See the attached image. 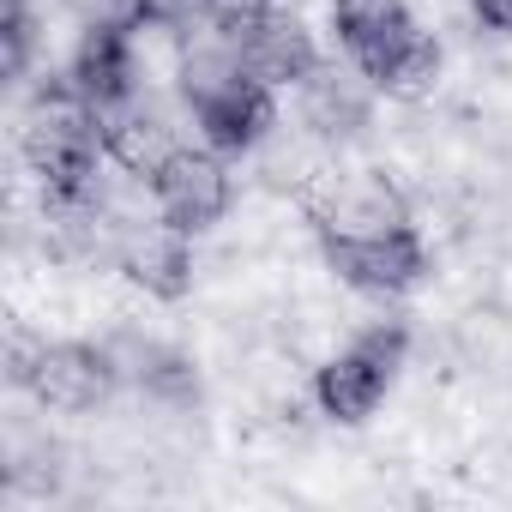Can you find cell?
Masks as SVG:
<instances>
[{
  "mask_svg": "<svg viewBox=\"0 0 512 512\" xmlns=\"http://www.w3.org/2000/svg\"><path fill=\"white\" fill-rule=\"evenodd\" d=\"M374 85H380V97H392V103H428L434 91H440V73H446V49H440V37L428 31V25H416L404 43H392L380 61H368L362 67Z\"/></svg>",
  "mask_w": 512,
  "mask_h": 512,
  "instance_id": "8fae6325",
  "label": "cell"
},
{
  "mask_svg": "<svg viewBox=\"0 0 512 512\" xmlns=\"http://www.w3.org/2000/svg\"><path fill=\"white\" fill-rule=\"evenodd\" d=\"M266 13H278V0H205V25H217L229 37H247Z\"/></svg>",
  "mask_w": 512,
  "mask_h": 512,
  "instance_id": "7c38bea8",
  "label": "cell"
},
{
  "mask_svg": "<svg viewBox=\"0 0 512 512\" xmlns=\"http://www.w3.org/2000/svg\"><path fill=\"white\" fill-rule=\"evenodd\" d=\"M326 13H332V31L344 43V55L356 67L380 61L392 43H404L422 19L410 13V0H326Z\"/></svg>",
  "mask_w": 512,
  "mask_h": 512,
  "instance_id": "30bf717a",
  "label": "cell"
},
{
  "mask_svg": "<svg viewBox=\"0 0 512 512\" xmlns=\"http://www.w3.org/2000/svg\"><path fill=\"white\" fill-rule=\"evenodd\" d=\"M121 278L133 290L157 296V302L193 296V284H199V235H187V229H175L163 217L127 229V241H121Z\"/></svg>",
  "mask_w": 512,
  "mask_h": 512,
  "instance_id": "52a82bcc",
  "label": "cell"
},
{
  "mask_svg": "<svg viewBox=\"0 0 512 512\" xmlns=\"http://www.w3.org/2000/svg\"><path fill=\"white\" fill-rule=\"evenodd\" d=\"M278 97H284V91L260 85L253 73H235V79H223L217 91H205V97L187 103V115H193V139L241 163V157H253V151H260V145L278 133V121H284Z\"/></svg>",
  "mask_w": 512,
  "mask_h": 512,
  "instance_id": "277c9868",
  "label": "cell"
},
{
  "mask_svg": "<svg viewBox=\"0 0 512 512\" xmlns=\"http://www.w3.org/2000/svg\"><path fill=\"white\" fill-rule=\"evenodd\" d=\"M410 344H416V332L404 320H362V326H350V338L338 350H326L314 362V374H308L314 410L326 422H338V428H362L386 404L392 380L404 374Z\"/></svg>",
  "mask_w": 512,
  "mask_h": 512,
  "instance_id": "6da1fadb",
  "label": "cell"
},
{
  "mask_svg": "<svg viewBox=\"0 0 512 512\" xmlns=\"http://www.w3.org/2000/svg\"><path fill=\"white\" fill-rule=\"evenodd\" d=\"M157 217L187 229V235H211L229 211H235V157L211 151V145H181L157 175Z\"/></svg>",
  "mask_w": 512,
  "mask_h": 512,
  "instance_id": "3957f363",
  "label": "cell"
},
{
  "mask_svg": "<svg viewBox=\"0 0 512 512\" xmlns=\"http://www.w3.org/2000/svg\"><path fill=\"white\" fill-rule=\"evenodd\" d=\"M241 61H247V73L260 79V85L290 91V85H302V79L326 61V49H320V37L308 31L302 13L278 7V13H266L260 25L241 37Z\"/></svg>",
  "mask_w": 512,
  "mask_h": 512,
  "instance_id": "9c48e42d",
  "label": "cell"
},
{
  "mask_svg": "<svg viewBox=\"0 0 512 512\" xmlns=\"http://www.w3.org/2000/svg\"><path fill=\"white\" fill-rule=\"evenodd\" d=\"M464 7H470V25H476V31L512 43V0H464Z\"/></svg>",
  "mask_w": 512,
  "mask_h": 512,
  "instance_id": "5bb4252c",
  "label": "cell"
},
{
  "mask_svg": "<svg viewBox=\"0 0 512 512\" xmlns=\"http://www.w3.org/2000/svg\"><path fill=\"white\" fill-rule=\"evenodd\" d=\"M320 266L368 302H398L428 284L434 253L416 223H398L380 235H320Z\"/></svg>",
  "mask_w": 512,
  "mask_h": 512,
  "instance_id": "7a4b0ae2",
  "label": "cell"
},
{
  "mask_svg": "<svg viewBox=\"0 0 512 512\" xmlns=\"http://www.w3.org/2000/svg\"><path fill=\"white\" fill-rule=\"evenodd\" d=\"M296 97V127L314 133L320 145L344 151L350 139H362L374 127V103H380V85L356 67V61H320L302 85H290Z\"/></svg>",
  "mask_w": 512,
  "mask_h": 512,
  "instance_id": "5b68a950",
  "label": "cell"
},
{
  "mask_svg": "<svg viewBox=\"0 0 512 512\" xmlns=\"http://www.w3.org/2000/svg\"><path fill=\"white\" fill-rule=\"evenodd\" d=\"M37 398L43 416H97L121 398V374L109 362L103 344L85 338H49V350L37 356V374L25 386Z\"/></svg>",
  "mask_w": 512,
  "mask_h": 512,
  "instance_id": "8992f818",
  "label": "cell"
},
{
  "mask_svg": "<svg viewBox=\"0 0 512 512\" xmlns=\"http://www.w3.org/2000/svg\"><path fill=\"white\" fill-rule=\"evenodd\" d=\"M61 13L79 25H139L145 19V0H61Z\"/></svg>",
  "mask_w": 512,
  "mask_h": 512,
  "instance_id": "4fadbf2b",
  "label": "cell"
},
{
  "mask_svg": "<svg viewBox=\"0 0 512 512\" xmlns=\"http://www.w3.org/2000/svg\"><path fill=\"white\" fill-rule=\"evenodd\" d=\"M55 73H67V85H73L79 97H91L97 109H115L121 97H133V91H139L133 37H127L121 25H79Z\"/></svg>",
  "mask_w": 512,
  "mask_h": 512,
  "instance_id": "ba28073f",
  "label": "cell"
},
{
  "mask_svg": "<svg viewBox=\"0 0 512 512\" xmlns=\"http://www.w3.org/2000/svg\"><path fill=\"white\" fill-rule=\"evenodd\" d=\"M494 308L512 320V266H500V278H494Z\"/></svg>",
  "mask_w": 512,
  "mask_h": 512,
  "instance_id": "9a60e30c",
  "label": "cell"
}]
</instances>
